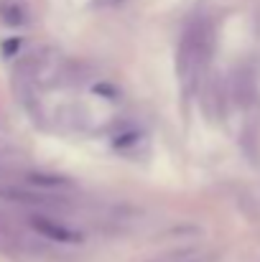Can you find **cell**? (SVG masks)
I'll return each instance as SVG.
<instances>
[{"label": "cell", "instance_id": "cell-1", "mask_svg": "<svg viewBox=\"0 0 260 262\" xmlns=\"http://www.w3.org/2000/svg\"><path fill=\"white\" fill-rule=\"evenodd\" d=\"M209 51V28L204 23H191L184 33V41L178 46V72L184 79H191Z\"/></svg>", "mask_w": 260, "mask_h": 262}, {"label": "cell", "instance_id": "cell-2", "mask_svg": "<svg viewBox=\"0 0 260 262\" xmlns=\"http://www.w3.org/2000/svg\"><path fill=\"white\" fill-rule=\"evenodd\" d=\"M28 227L41 234L44 239H51V242H62V245H74V242H82V234L74 232L72 227H67L64 222L59 219H51L46 214H31L28 216Z\"/></svg>", "mask_w": 260, "mask_h": 262}]
</instances>
